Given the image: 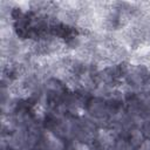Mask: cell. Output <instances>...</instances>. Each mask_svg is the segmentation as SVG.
Listing matches in <instances>:
<instances>
[{
    "instance_id": "1",
    "label": "cell",
    "mask_w": 150,
    "mask_h": 150,
    "mask_svg": "<svg viewBox=\"0 0 150 150\" xmlns=\"http://www.w3.org/2000/svg\"><path fill=\"white\" fill-rule=\"evenodd\" d=\"M89 111L96 118H103L108 114V107L102 101H95V102H93L90 104Z\"/></svg>"
},
{
    "instance_id": "2",
    "label": "cell",
    "mask_w": 150,
    "mask_h": 150,
    "mask_svg": "<svg viewBox=\"0 0 150 150\" xmlns=\"http://www.w3.org/2000/svg\"><path fill=\"white\" fill-rule=\"evenodd\" d=\"M114 150H130V145L124 141H120L114 144Z\"/></svg>"
},
{
    "instance_id": "3",
    "label": "cell",
    "mask_w": 150,
    "mask_h": 150,
    "mask_svg": "<svg viewBox=\"0 0 150 150\" xmlns=\"http://www.w3.org/2000/svg\"><path fill=\"white\" fill-rule=\"evenodd\" d=\"M141 150H150V139L146 141V142H144V143L142 144Z\"/></svg>"
}]
</instances>
